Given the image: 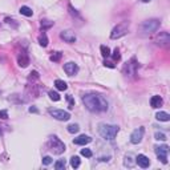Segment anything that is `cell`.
<instances>
[{"label":"cell","instance_id":"52a82bcc","mask_svg":"<svg viewBox=\"0 0 170 170\" xmlns=\"http://www.w3.org/2000/svg\"><path fill=\"white\" fill-rule=\"evenodd\" d=\"M49 114L58 121H68L71 118V114L63 109H49Z\"/></svg>","mask_w":170,"mask_h":170},{"label":"cell","instance_id":"d590c367","mask_svg":"<svg viewBox=\"0 0 170 170\" xmlns=\"http://www.w3.org/2000/svg\"><path fill=\"white\" fill-rule=\"evenodd\" d=\"M29 112H35V113H37V109L36 108H29Z\"/></svg>","mask_w":170,"mask_h":170},{"label":"cell","instance_id":"484cf974","mask_svg":"<svg viewBox=\"0 0 170 170\" xmlns=\"http://www.w3.org/2000/svg\"><path fill=\"white\" fill-rule=\"evenodd\" d=\"M48 94H49V98L52 101H58V100H60V94H58L57 92H53V90H50Z\"/></svg>","mask_w":170,"mask_h":170},{"label":"cell","instance_id":"3957f363","mask_svg":"<svg viewBox=\"0 0 170 170\" xmlns=\"http://www.w3.org/2000/svg\"><path fill=\"white\" fill-rule=\"evenodd\" d=\"M120 132V128L117 125H110V124H101L98 126V133L104 140L112 141L114 140V137L117 135V133Z\"/></svg>","mask_w":170,"mask_h":170},{"label":"cell","instance_id":"f546056e","mask_svg":"<svg viewBox=\"0 0 170 170\" xmlns=\"http://www.w3.org/2000/svg\"><path fill=\"white\" fill-rule=\"evenodd\" d=\"M66 100H68V102H69V109H73V106H74V101H73V98H72V96H71V94H68V96H66Z\"/></svg>","mask_w":170,"mask_h":170},{"label":"cell","instance_id":"9c48e42d","mask_svg":"<svg viewBox=\"0 0 170 170\" xmlns=\"http://www.w3.org/2000/svg\"><path fill=\"white\" fill-rule=\"evenodd\" d=\"M143 133H145V128L142 126H140L138 129H134L132 132V134H130V142L134 143V145L140 143L143 138Z\"/></svg>","mask_w":170,"mask_h":170},{"label":"cell","instance_id":"8d00e7d4","mask_svg":"<svg viewBox=\"0 0 170 170\" xmlns=\"http://www.w3.org/2000/svg\"><path fill=\"white\" fill-rule=\"evenodd\" d=\"M142 1H143V3H149V1H150V0H142Z\"/></svg>","mask_w":170,"mask_h":170},{"label":"cell","instance_id":"1f68e13d","mask_svg":"<svg viewBox=\"0 0 170 170\" xmlns=\"http://www.w3.org/2000/svg\"><path fill=\"white\" fill-rule=\"evenodd\" d=\"M124 165H125V166H129V167H132V166H133L132 161H130V157H125V161H124Z\"/></svg>","mask_w":170,"mask_h":170},{"label":"cell","instance_id":"5b68a950","mask_svg":"<svg viewBox=\"0 0 170 170\" xmlns=\"http://www.w3.org/2000/svg\"><path fill=\"white\" fill-rule=\"evenodd\" d=\"M128 29H129V21H122L118 25H116L110 32V39L116 40L120 39V37L125 36L128 33Z\"/></svg>","mask_w":170,"mask_h":170},{"label":"cell","instance_id":"5bb4252c","mask_svg":"<svg viewBox=\"0 0 170 170\" xmlns=\"http://www.w3.org/2000/svg\"><path fill=\"white\" fill-rule=\"evenodd\" d=\"M17 63H19V65H20L21 68H27V66H28V64H29L28 55H27L25 52H21L20 55H19V57H17Z\"/></svg>","mask_w":170,"mask_h":170},{"label":"cell","instance_id":"6da1fadb","mask_svg":"<svg viewBox=\"0 0 170 170\" xmlns=\"http://www.w3.org/2000/svg\"><path fill=\"white\" fill-rule=\"evenodd\" d=\"M82 104L92 113H102L108 110V101L104 96L97 93H88L82 96Z\"/></svg>","mask_w":170,"mask_h":170},{"label":"cell","instance_id":"d6986e66","mask_svg":"<svg viewBox=\"0 0 170 170\" xmlns=\"http://www.w3.org/2000/svg\"><path fill=\"white\" fill-rule=\"evenodd\" d=\"M55 86L57 88L58 90H66V89H68V85H66V82L63 81V80H56V81H55Z\"/></svg>","mask_w":170,"mask_h":170},{"label":"cell","instance_id":"f1b7e54d","mask_svg":"<svg viewBox=\"0 0 170 170\" xmlns=\"http://www.w3.org/2000/svg\"><path fill=\"white\" fill-rule=\"evenodd\" d=\"M53 25V21H49V20H42L41 21V28L42 29H47V28H49V27H52Z\"/></svg>","mask_w":170,"mask_h":170},{"label":"cell","instance_id":"7c38bea8","mask_svg":"<svg viewBox=\"0 0 170 170\" xmlns=\"http://www.w3.org/2000/svg\"><path fill=\"white\" fill-rule=\"evenodd\" d=\"M135 162H137L138 166H141L142 169H146V167L150 166V159L146 156H143V154H138L137 158H135Z\"/></svg>","mask_w":170,"mask_h":170},{"label":"cell","instance_id":"ba28073f","mask_svg":"<svg viewBox=\"0 0 170 170\" xmlns=\"http://www.w3.org/2000/svg\"><path fill=\"white\" fill-rule=\"evenodd\" d=\"M169 42H170L169 32L162 31V32H159V33L157 35V37H156V44L157 45H159V47H167Z\"/></svg>","mask_w":170,"mask_h":170},{"label":"cell","instance_id":"ac0fdd59","mask_svg":"<svg viewBox=\"0 0 170 170\" xmlns=\"http://www.w3.org/2000/svg\"><path fill=\"white\" fill-rule=\"evenodd\" d=\"M156 118L159 120V121H169L170 116H169V113H166V112H158V113L156 114Z\"/></svg>","mask_w":170,"mask_h":170},{"label":"cell","instance_id":"4316f807","mask_svg":"<svg viewBox=\"0 0 170 170\" xmlns=\"http://www.w3.org/2000/svg\"><path fill=\"white\" fill-rule=\"evenodd\" d=\"M60 58H61V53L60 52H55L52 56H50V61H53V63L60 61Z\"/></svg>","mask_w":170,"mask_h":170},{"label":"cell","instance_id":"603a6c76","mask_svg":"<svg viewBox=\"0 0 170 170\" xmlns=\"http://www.w3.org/2000/svg\"><path fill=\"white\" fill-rule=\"evenodd\" d=\"M71 166L73 167V169H77V167L80 166V158L77 156H73L71 158Z\"/></svg>","mask_w":170,"mask_h":170},{"label":"cell","instance_id":"8992f818","mask_svg":"<svg viewBox=\"0 0 170 170\" xmlns=\"http://www.w3.org/2000/svg\"><path fill=\"white\" fill-rule=\"evenodd\" d=\"M154 151L157 154V158L162 162V164H167V153H169V146L167 145H161L156 146Z\"/></svg>","mask_w":170,"mask_h":170},{"label":"cell","instance_id":"cb8c5ba5","mask_svg":"<svg viewBox=\"0 0 170 170\" xmlns=\"http://www.w3.org/2000/svg\"><path fill=\"white\" fill-rule=\"evenodd\" d=\"M154 137H156L157 141H166V140H167L166 134H165V133H162V132H156Z\"/></svg>","mask_w":170,"mask_h":170},{"label":"cell","instance_id":"30bf717a","mask_svg":"<svg viewBox=\"0 0 170 170\" xmlns=\"http://www.w3.org/2000/svg\"><path fill=\"white\" fill-rule=\"evenodd\" d=\"M137 68H138V64H137V61H135V58L133 57L132 60L129 61V63L125 64V66H124V73L126 74V76H133V74L137 73Z\"/></svg>","mask_w":170,"mask_h":170},{"label":"cell","instance_id":"9a60e30c","mask_svg":"<svg viewBox=\"0 0 170 170\" xmlns=\"http://www.w3.org/2000/svg\"><path fill=\"white\" fill-rule=\"evenodd\" d=\"M90 141H92V138H90L89 135L81 134V135H79L77 138H74L73 143H76V145H86V143H89Z\"/></svg>","mask_w":170,"mask_h":170},{"label":"cell","instance_id":"836d02e7","mask_svg":"<svg viewBox=\"0 0 170 170\" xmlns=\"http://www.w3.org/2000/svg\"><path fill=\"white\" fill-rule=\"evenodd\" d=\"M113 58H114V60H117V61H118L120 58H121V56H120V52H118V49H117V48H116V49H114V55H113Z\"/></svg>","mask_w":170,"mask_h":170},{"label":"cell","instance_id":"7402d4cb","mask_svg":"<svg viewBox=\"0 0 170 170\" xmlns=\"http://www.w3.org/2000/svg\"><path fill=\"white\" fill-rule=\"evenodd\" d=\"M100 49H101V55H102L104 57H109V56H110V48L109 47H106V45H101Z\"/></svg>","mask_w":170,"mask_h":170},{"label":"cell","instance_id":"e575fe53","mask_svg":"<svg viewBox=\"0 0 170 170\" xmlns=\"http://www.w3.org/2000/svg\"><path fill=\"white\" fill-rule=\"evenodd\" d=\"M105 66H109V68H114V64L113 63H110V61H105Z\"/></svg>","mask_w":170,"mask_h":170},{"label":"cell","instance_id":"7a4b0ae2","mask_svg":"<svg viewBox=\"0 0 170 170\" xmlns=\"http://www.w3.org/2000/svg\"><path fill=\"white\" fill-rule=\"evenodd\" d=\"M159 20L158 19H149L145 20L140 25V35L141 36H150V35L156 33L159 29Z\"/></svg>","mask_w":170,"mask_h":170},{"label":"cell","instance_id":"ffe728a7","mask_svg":"<svg viewBox=\"0 0 170 170\" xmlns=\"http://www.w3.org/2000/svg\"><path fill=\"white\" fill-rule=\"evenodd\" d=\"M39 44L41 45V47H47L48 45V37H47V35H45L44 32L39 36Z\"/></svg>","mask_w":170,"mask_h":170},{"label":"cell","instance_id":"2e32d148","mask_svg":"<svg viewBox=\"0 0 170 170\" xmlns=\"http://www.w3.org/2000/svg\"><path fill=\"white\" fill-rule=\"evenodd\" d=\"M162 104H164V100H162L161 96H153V97L150 98V106L153 109H157V108H159V106H162Z\"/></svg>","mask_w":170,"mask_h":170},{"label":"cell","instance_id":"8fae6325","mask_svg":"<svg viewBox=\"0 0 170 170\" xmlns=\"http://www.w3.org/2000/svg\"><path fill=\"white\" fill-rule=\"evenodd\" d=\"M64 71H65V73L68 76H73V74H76L79 72V65L76 63H73V61H69V63H66L64 65Z\"/></svg>","mask_w":170,"mask_h":170},{"label":"cell","instance_id":"d4e9b609","mask_svg":"<svg viewBox=\"0 0 170 170\" xmlns=\"http://www.w3.org/2000/svg\"><path fill=\"white\" fill-rule=\"evenodd\" d=\"M79 125L77 124H71V125H68V132L69 133H72V134H74V133H77L79 132Z\"/></svg>","mask_w":170,"mask_h":170},{"label":"cell","instance_id":"d6a6232c","mask_svg":"<svg viewBox=\"0 0 170 170\" xmlns=\"http://www.w3.org/2000/svg\"><path fill=\"white\" fill-rule=\"evenodd\" d=\"M0 118L7 120L8 118V112L7 110H0Z\"/></svg>","mask_w":170,"mask_h":170},{"label":"cell","instance_id":"83f0119b","mask_svg":"<svg viewBox=\"0 0 170 170\" xmlns=\"http://www.w3.org/2000/svg\"><path fill=\"white\" fill-rule=\"evenodd\" d=\"M81 156L86 157V158H90V157L93 156V153L90 149H81Z\"/></svg>","mask_w":170,"mask_h":170},{"label":"cell","instance_id":"e0dca14e","mask_svg":"<svg viewBox=\"0 0 170 170\" xmlns=\"http://www.w3.org/2000/svg\"><path fill=\"white\" fill-rule=\"evenodd\" d=\"M19 11H20L21 15L27 16V17H29V16L33 15V11H32L29 7H27V5H23V7H20V9H19Z\"/></svg>","mask_w":170,"mask_h":170},{"label":"cell","instance_id":"4dcf8cb0","mask_svg":"<svg viewBox=\"0 0 170 170\" xmlns=\"http://www.w3.org/2000/svg\"><path fill=\"white\" fill-rule=\"evenodd\" d=\"M42 164H44V165H50V164H52V158H50L49 156L44 157V158H42Z\"/></svg>","mask_w":170,"mask_h":170},{"label":"cell","instance_id":"277c9868","mask_svg":"<svg viewBox=\"0 0 170 170\" xmlns=\"http://www.w3.org/2000/svg\"><path fill=\"white\" fill-rule=\"evenodd\" d=\"M48 148H49L55 154H61L65 151V145H64V142L60 140V138L56 137V135H52V137L49 138V141H48Z\"/></svg>","mask_w":170,"mask_h":170},{"label":"cell","instance_id":"4fadbf2b","mask_svg":"<svg viewBox=\"0 0 170 170\" xmlns=\"http://www.w3.org/2000/svg\"><path fill=\"white\" fill-rule=\"evenodd\" d=\"M60 37L64 40V41L71 42V44L76 41V35H74L72 31H63V32L60 33Z\"/></svg>","mask_w":170,"mask_h":170},{"label":"cell","instance_id":"44dd1931","mask_svg":"<svg viewBox=\"0 0 170 170\" xmlns=\"http://www.w3.org/2000/svg\"><path fill=\"white\" fill-rule=\"evenodd\" d=\"M65 166H66L65 159H58V161L55 164V169L56 170H64V169H65Z\"/></svg>","mask_w":170,"mask_h":170}]
</instances>
